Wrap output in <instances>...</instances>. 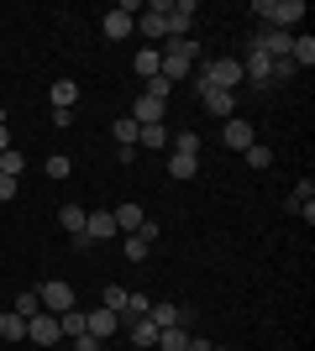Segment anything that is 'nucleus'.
I'll return each mask as SVG.
<instances>
[{"label":"nucleus","mask_w":315,"mask_h":351,"mask_svg":"<svg viewBox=\"0 0 315 351\" xmlns=\"http://www.w3.org/2000/svg\"><path fill=\"white\" fill-rule=\"evenodd\" d=\"M253 47H263L273 63H284V58H289V47H294V32H273V27H263Z\"/></svg>","instance_id":"obj_11"},{"label":"nucleus","mask_w":315,"mask_h":351,"mask_svg":"<svg viewBox=\"0 0 315 351\" xmlns=\"http://www.w3.org/2000/svg\"><path fill=\"white\" fill-rule=\"evenodd\" d=\"M69 173H74V158L53 152V158H47V178H69Z\"/></svg>","instance_id":"obj_34"},{"label":"nucleus","mask_w":315,"mask_h":351,"mask_svg":"<svg viewBox=\"0 0 315 351\" xmlns=\"http://www.w3.org/2000/svg\"><path fill=\"white\" fill-rule=\"evenodd\" d=\"M126 293H132V289H121V283H110V289L100 293V304H105V309H116V315H121V309H126Z\"/></svg>","instance_id":"obj_32"},{"label":"nucleus","mask_w":315,"mask_h":351,"mask_svg":"<svg viewBox=\"0 0 315 351\" xmlns=\"http://www.w3.org/2000/svg\"><path fill=\"white\" fill-rule=\"evenodd\" d=\"M0 152H11V121H5V110H0Z\"/></svg>","instance_id":"obj_37"},{"label":"nucleus","mask_w":315,"mask_h":351,"mask_svg":"<svg viewBox=\"0 0 315 351\" xmlns=\"http://www.w3.org/2000/svg\"><path fill=\"white\" fill-rule=\"evenodd\" d=\"M84 215H90L84 205H63V210H58V226H63L69 236H79V231H84Z\"/></svg>","instance_id":"obj_23"},{"label":"nucleus","mask_w":315,"mask_h":351,"mask_svg":"<svg viewBox=\"0 0 315 351\" xmlns=\"http://www.w3.org/2000/svg\"><path fill=\"white\" fill-rule=\"evenodd\" d=\"M121 252H126L132 263H142V257H148V241H142V236H126V241H121Z\"/></svg>","instance_id":"obj_36"},{"label":"nucleus","mask_w":315,"mask_h":351,"mask_svg":"<svg viewBox=\"0 0 315 351\" xmlns=\"http://www.w3.org/2000/svg\"><path fill=\"white\" fill-rule=\"evenodd\" d=\"M126 330H132V341H137V346H158V325H152L148 315H142V320H132Z\"/></svg>","instance_id":"obj_26"},{"label":"nucleus","mask_w":315,"mask_h":351,"mask_svg":"<svg viewBox=\"0 0 315 351\" xmlns=\"http://www.w3.org/2000/svg\"><path fill=\"white\" fill-rule=\"evenodd\" d=\"M184 351H221V346H215V341H205V336H189V346H184Z\"/></svg>","instance_id":"obj_39"},{"label":"nucleus","mask_w":315,"mask_h":351,"mask_svg":"<svg viewBox=\"0 0 315 351\" xmlns=\"http://www.w3.org/2000/svg\"><path fill=\"white\" fill-rule=\"evenodd\" d=\"M163 11H168V0H158V5H148V11L137 16V27H142V37H148V47H158L168 37V27H163Z\"/></svg>","instance_id":"obj_10"},{"label":"nucleus","mask_w":315,"mask_h":351,"mask_svg":"<svg viewBox=\"0 0 315 351\" xmlns=\"http://www.w3.org/2000/svg\"><path fill=\"white\" fill-rule=\"evenodd\" d=\"M132 121H137V126H163V100H152V95H137Z\"/></svg>","instance_id":"obj_15"},{"label":"nucleus","mask_w":315,"mask_h":351,"mask_svg":"<svg viewBox=\"0 0 315 351\" xmlns=\"http://www.w3.org/2000/svg\"><path fill=\"white\" fill-rule=\"evenodd\" d=\"M142 95H152V100H163V105H168V95H174V84H168L163 73H158V79H148V84H142Z\"/></svg>","instance_id":"obj_35"},{"label":"nucleus","mask_w":315,"mask_h":351,"mask_svg":"<svg viewBox=\"0 0 315 351\" xmlns=\"http://www.w3.org/2000/svg\"><path fill=\"white\" fill-rule=\"evenodd\" d=\"M47 100H53V110H74L79 84H74V79H53V95H47Z\"/></svg>","instance_id":"obj_17"},{"label":"nucleus","mask_w":315,"mask_h":351,"mask_svg":"<svg viewBox=\"0 0 315 351\" xmlns=\"http://www.w3.org/2000/svg\"><path fill=\"white\" fill-rule=\"evenodd\" d=\"M137 142L142 147H168V126H137Z\"/></svg>","instance_id":"obj_31"},{"label":"nucleus","mask_w":315,"mask_h":351,"mask_svg":"<svg viewBox=\"0 0 315 351\" xmlns=\"http://www.w3.org/2000/svg\"><path fill=\"white\" fill-rule=\"evenodd\" d=\"M58 330H63L69 341L84 336V309H63V315H58Z\"/></svg>","instance_id":"obj_28"},{"label":"nucleus","mask_w":315,"mask_h":351,"mask_svg":"<svg viewBox=\"0 0 315 351\" xmlns=\"http://www.w3.org/2000/svg\"><path fill=\"white\" fill-rule=\"evenodd\" d=\"M152 309V299L148 293H126V309H121V325H132V320H142V315H148Z\"/></svg>","instance_id":"obj_24"},{"label":"nucleus","mask_w":315,"mask_h":351,"mask_svg":"<svg viewBox=\"0 0 315 351\" xmlns=\"http://www.w3.org/2000/svg\"><path fill=\"white\" fill-rule=\"evenodd\" d=\"M132 27H137V16L126 11V5H116V11H105V21H100V32L110 37V43H126V37H132Z\"/></svg>","instance_id":"obj_12"},{"label":"nucleus","mask_w":315,"mask_h":351,"mask_svg":"<svg viewBox=\"0 0 315 351\" xmlns=\"http://www.w3.org/2000/svg\"><path fill=\"white\" fill-rule=\"evenodd\" d=\"M74 351H100V341H95L90 330H84V336H74Z\"/></svg>","instance_id":"obj_38"},{"label":"nucleus","mask_w":315,"mask_h":351,"mask_svg":"<svg viewBox=\"0 0 315 351\" xmlns=\"http://www.w3.org/2000/svg\"><path fill=\"white\" fill-rule=\"evenodd\" d=\"M84 330H90V336L95 341H110V336H116V330H121V315H116V309H84Z\"/></svg>","instance_id":"obj_9"},{"label":"nucleus","mask_w":315,"mask_h":351,"mask_svg":"<svg viewBox=\"0 0 315 351\" xmlns=\"http://www.w3.org/2000/svg\"><path fill=\"white\" fill-rule=\"evenodd\" d=\"M16 315H21V320H32V315H43V304H37V289H27L21 299H16Z\"/></svg>","instance_id":"obj_33"},{"label":"nucleus","mask_w":315,"mask_h":351,"mask_svg":"<svg viewBox=\"0 0 315 351\" xmlns=\"http://www.w3.org/2000/svg\"><path fill=\"white\" fill-rule=\"evenodd\" d=\"M253 142H257L253 121H242V116L221 121V147H231V152H247V147H253Z\"/></svg>","instance_id":"obj_6"},{"label":"nucleus","mask_w":315,"mask_h":351,"mask_svg":"<svg viewBox=\"0 0 315 351\" xmlns=\"http://www.w3.org/2000/svg\"><path fill=\"white\" fill-rule=\"evenodd\" d=\"M84 236H90V241H110V236H121V231H116V215H110V210L84 215Z\"/></svg>","instance_id":"obj_14"},{"label":"nucleus","mask_w":315,"mask_h":351,"mask_svg":"<svg viewBox=\"0 0 315 351\" xmlns=\"http://www.w3.org/2000/svg\"><path fill=\"white\" fill-rule=\"evenodd\" d=\"M168 173L179 178V184H189V178L200 173V158H189V152H168Z\"/></svg>","instance_id":"obj_18"},{"label":"nucleus","mask_w":315,"mask_h":351,"mask_svg":"<svg viewBox=\"0 0 315 351\" xmlns=\"http://www.w3.org/2000/svg\"><path fill=\"white\" fill-rule=\"evenodd\" d=\"M242 158H247V162H253V168H257V173H263V168H273V147L253 142V147H247V152H242Z\"/></svg>","instance_id":"obj_30"},{"label":"nucleus","mask_w":315,"mask_h":351,"mask_svg":"<svg viewBox=\"0 0 315 351\" xmlns=\"http://www.w3.org/2000/svg\"><path fill=\"white\" fill-rule=\"evenodd\" d=\"M163 27H168V37H174V43H184V37H189V27H195V0L168 5V11H163Z\"/></svg>","instance_id":"obj_7"},{"label":"nucleus","mask_w":315,"mask_h":351,"mask_svg":"<svg viewBox=\"0 0 315 351\" xmlns=\"http://www.w3.org/2000/svg\"><path fill=\"white\" fill-rule=\"evenodd\" d=\"M189 346V330H184V325H168V330H158V346L152 351H184Z\"/></svg>","instance_id":"obj_21"},{"label":"nucleus","mask_w":315,"mask_h":351,"mask_svg":"<svg viewBox=\"0 0 315 351\" xmlns=\"http://www.w3.org/2000/svg\"><path fill=\"white\" fill-rule=\"evenodd\" d=\"M0 336L11 341V346H16V341H27V320H21L16 309H5V315H0Z\"/></svg>","instance_id":"obj_22"},{"label":"nucleus","mask_w":315,"mask_h":351,"mask_svg":"<svg viewBox=\"0 0 315 351\" xmlns=\"http://www.w3.org/2000/svg\"><path fill=\"white\" fill-rule=\"evenodd\" d=\"M27 341H32V346H58V341H63L58 315H47V309H43V315H32V320H27Z\"/></svg>","instance_id":"obj_5"},{"label":"nucleus","mask_w":315,"mask_h":351,"mask_svg":"<svg viewBox=\"0 0 315 351\" xmlns=\"http://www.w3.org/2000/svg\"><path fill=\"white\" fill-rule=\"evenodd\" d=\"M158 69H163V53H158V47H142V53H137V79L148 84V79H158Z\"/></svg>","instance_id":"obj_19"},{"label":"nucleus","mask_w":315,"mask_h":351,"mask_svg":"<svg viewBox=\"0 0 315 351\" xmlns=\"http://www.w3.org/2000/svg\"><path fill=\"white\" fill-rule=\"evenodd\" d=\"M5 199H16V178L0 173V205H5Z\"/></svg>","instance_id":"obj_40"},{"label":"nucleus","mask_w":315,"mask_h":351,"mask_svg":"<svg viewBox=\"0 0 315 351\" xmlns=\"http://www.w3.org/2000/svg\"><path fill=\"white\" fill-rule=\"evenodd\" d=\"M158 53H163V69H158V73H163L168 84L189 79V73H195V63H200V43H195V37H184V43H174V37H168Z\"/></svg>","instance_id":"obj_1"},{"label":"nucleus","mask_w":315,"mask_h":351,"mask_svg":"<svg viewBox=\"0 0 315 351\" xmlns=\"http://www.w3.org/2000/svg\"><path fill=\"white\" fill-rule=\"evenodd\" d=\"M110 136H116V147H137V121L116 116V121H110Z\"/></svg>","instance_id":"obj_25"},{"label":"nucleus","mask_w":315,"mask_h":351,"mask_svg":"<svg viewBox=\"0 0 315 351\" xmlns=\"http://www.w3.org/2000/svg\"><path fill=\"white\" fill-rule=\"evenodd\" d=\"M195 89H200V110H205V116H215V121H231V116H237V95H231V89L200 84V79H195Z\"/></svg>","instance_id":"obj_4"},{"label":"nucleus","mask_w":315,"mask_h":351,"mask_svg":"<svg viewBox=\"0 0 315 351\" xmlns=\"http://www.w3.org/2000/svg\"><path fill=\"white\" fill-rule=\"evenodd\" d=\"M21 168H27V152H21V147L0 152V173H5V178H21Z\"/></svg>","instance_id":"obj_29"},{"label":"nucleus","mask_w":315,"mask_h":351,"mask_svg":"<svg viewBox=\"0 0 315 351\" xmlns=\"http://www.w3.org/2000/svg\"><path fill=\"white\" fill-rule=\"evenodd\" d=\"M289 210H300L305 226H315V184L305 178V184H294V194H289Z\"/></svg>","instance_id":"obj_16"},{"label":"nucleus","mask_w":315,"mask_h":351,"mask_svg":"<svg viewBox=\"0 0 315 351\" xmlns=\"http://www.w3.org/2000/svg\"><path fill=\"white\" fill-rule=\"evenodd\" d=\"M289 63H294V69H310V63H315V37H310V32H305V37H294V47H289Z\"/></svg>","instance_id":"obj_20"},{"label":"nucleus","mask_w":315,"mask_h":351,"mask_svg":"<svg viewBox=\"0 0 315 351\" xmlns=\"http://www.w3.org/2000/svg\"><path fill=\"white\" fill-rule=\"evenodd\" d=\"M37 304H43L47 315H63V309H79V293H74V283H63V278H47L43 289H37Z\"/></svg>","instance_id":"obj_3"},{"label":"nucleus","mask_w":315,"mask_h":351,"mask_svg":"<svg viewBox=\"0 0 315 351\" xmlns=\"http://www.w3.org/2000/svg\"><path fill=\"white\" fill-rule=\"evenodd\" d=\"M168 147H174V152H189V158H200L205 136H200V132H179V136H168Z\"/></svg>","instance_id":"obj_27"},{"label":"nucleus","mask_w":315,"mask_h":351,"mask_svg":"<svg viewBox=\"0 0 315 351\" xmlns=\"http://www.w3.org/2000/svg\"><path fill=\"white\" fill-rule=\"evenodd\" d=\"M242 79H247V84H273V58L268 53H263V47H253V53H247V58H242Z\"/></svg>","instance_id":"obj_8"},{"label":"nucleus","mask_w":315,"mask_h":351,"mask_svg":"<svg viewBox=\"0 0 315 351\" xmlns=\"http://www.w3.org/2000/svg\"><path fill=\"white\" fill-rule=\"evenodd\" d=\"M253 16H263V27H273V32H289L305 16V0H257Z\"/></svg>","instance_id":"obj_2"},{"label":"nucleus","mask_w":315,"mask_h":351,"mask_svg":"<svg viewBox=\"0 0 315 351\" xmlns=\"http://www.w3.org/2000/svg\"><path fill=\"white\" fill-rule=\"evenodd\" d=\"M110 215H116V231H126V236H137V231H142V226H148V215H142V205H137V199H126V205H116V210H110Z\"/></svg>","instance_id":"obj_13"}]
</instances>
